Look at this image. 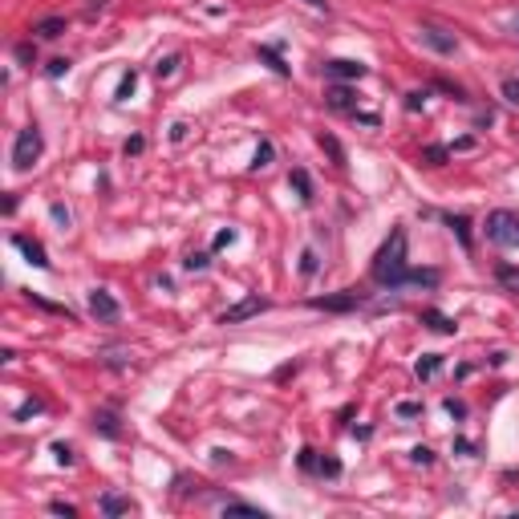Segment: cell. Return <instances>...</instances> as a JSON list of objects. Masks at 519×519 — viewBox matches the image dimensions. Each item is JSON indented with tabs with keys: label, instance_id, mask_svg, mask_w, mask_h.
<instances>
[{
	"label": "cell",
	"instance_id": "3957f363",
	"mask_svg": "<svg viewBox=\"0 0 519 519\" xmlns=\"http://www.w3.org/2000/svg\"><path fill=\"white\" fill-rule=\"evenodd\" d=\"M41 151H45L41 130L37 126H25L21 134H16V142H13V171H29V166L41 158Z\"/></svg>",
	"mask_w": 519,
	"mask_h": 519
},
{
	"label": "cell",
	"instance_id": "d6a6232c",
	"mask_svg": "<svg viewBox=\"0 0 519 519\" xmlns=\"http://www.w3.org/2000/svg\"><path fill=\"white\" fill-rule=\"evenodd\" d=\"M414 463H418V467H430V463H434V450H430V446H418V450H414Z\"/></svg>",
	"mask_w": 519,
	"mask_h": 519
},
{
	"label": "cell",
	"instance_id": "484cf974",
	"mask_svg": "<svg viewBox=\"0 0 519 519\" xmlns=\"http://www.w3.org/2000/svg\"><path fill=\"white\" fill-rule=\"evenodd\" d=\"M317 475H329V479H337V475H341V463H337V458H317Z\"/></svg>",
	"mask_w": 519,
	"mask_h": 519
},
{
	"label": "cell",
	"instance_id": "7bdbcfd3",
	"mask_svg": "<svg viewBox=\"0 0 519 519\" xmlns=\"http://www.w3.org/2000/svg\"><path fill=\"white\" fill-rule=\"evenodd\" d=\"M304 4H308V9H325V0H304Z\"/></svg>",
	"mask_w": 519,
	"mask_h": 519
},
{
	"label": "cell",
	"instance_id": "b9f144b4",
	"mask_svg": "<svg viewBox=\"0 0 519 519\" xmlns=\"http://www.w3.org/2000/svg\"><path fill=\"white\" fill-rule=\"evenodd\" d=\"M455 450H463V455H475V443H467V438H455Z\"/></svg>",
	"mask_w": 519,
	"mask_h": 519
},
{
	"label": "cell",
	"instance_id": "74e56055",
	"mask_svg": "<svg viewBox=\"0 0 519 519\" xmlns=\"http://www.w3.org/2000/svg\"><path fill=\"white\" fill-rule=\"evenodd\" d=\"M446 414H455V418H467V405L455 402V398H446Z\"/></svg>",
	"mask_w": 519,
	"mask_h": 519
},
{
	"label": "cell",
	"instance_id": "7402d4cb",
	"mask_svg": "<svg viewBox=\"0 0 519 519\" xmlns=\"http://www.w3.org/2000/svg\"><path fill=\"white\" fill-rule=\"evenodd\" d=\"M272 154H276V146L272 142H260V151H256V171H264V166H272Z\"/></svg>",
	"mask_w": 519,
	"mask_h": 519
},
{
	"label": "cell",
	"instance_id": "d6986e66",
	"mask_svg": "<svg viewBox=\"0 0 519 519\" xmlns=\"http://www.w3.org/2000/svg\"><path fill=\"white\" fill-rule=\"evenodd\" d=\"M446 228L455 231L458 240H463V248H470V231H467V216H446Z\"/></svg>",
	"mask_w": 519,
	"mask_h": 519
},
{
	"label": "cell",
	"instance_id": "83f0119b",
	"mask_svg": "<svg viewBox=\"0 0 519 519\" xmlns=\"http://www.w3.org/2000/svg\"><path fill=\"white\" fill-rule=\"evenodd\" d=\"M134 86H138V74L130 69V74L122 77V86H118V98H130V94H134Z\"/></svg>",
	"mask_w": 519,
	"mask_h": 519
},
{
	"label": "cell",
	"instance_id": "4dcf8cb0",
	"mask_svg": "<svg viewBox=\"0 0 519 519\" xmlns=\"http://www.w3.org/2000/svg\"><path fill=\"white\" fill-rule=\"evenodd\" d=\"M53 455H57V463H61V467H69V463H74V450H69L65 443H53Z\"/></svg>",
	"mask_w": 519,
	"mask_h": 519
},
{
	"label": "cell",
	"instance_id": "603a6c76",
	"mask_svg": "<svg viewBox=\"0 0 519 519\" xmlns=\"http://www.w3.org/2000/svg\"><path fill=\"white\" fill-rule=\"evenodd\" d=\"M178 61H183V57H178V53H171V57H163V61L154 65V74H158V77H171L178 69Z\"/></svg>",
	"mask_w": 519,
	"mask_h": 519
},
{
	"label": "cell",
	"instance_id": "8d00e7d4",
	"mask_svg": "<svg viewBox=\"0 0 519 519\" xmlns=\"http://www.w3.org/2000/svg\"><path fill=\"white\" fill-rule=\"evenodd\" d=\"M37 410H41V402H37V398H33V402H25L21 410H16V422H25L29 414H37Z\"/></svg>",
	"mask_w": 519,
	"mask_h": 519
},
{
	"label": "cell",
	"instance_id": "cb8c5ba5",
	"mask_svg": "<svg viewBox=\"0 0 519 519\" xmlns=\"http://www.w3.org/2000/svg\"><path fill=\"white\" fill-rule=\"evenodd\" d=\"M296 463H301V470H304V475H317V450H308V446H304Z\"/></svg>",
	"mask_w": 519,
	"mask_h": 519
},
{
	"label": "cell",
	"instance_id": "5bb4252c",
	"mask_svg": "<svg viewBox=\"0 0 519 519\" xmlns=\"http://www.w3.org/2000/svg\"><path fill=\"white\" fill-rule=\"evenodd\" d=\"M422 325H430L434 333H446V337H450V333L458 329L455 321H450V317H443V313H438V308H426V313H422Z\"/></svg>",
	"mask_w": 519,
	"mask_h": 519
},
{
	"label": "cell",
	"instance_id": "f546056e",
	"mask_svg": "<svg viewBox=\"0 0 519 519\" xmlns=\"http://www.w3.org/2000/svg\"><path fill=\"white\" fill-rule=\"evenodd\" d=\"M446 154H450L446 146H430V151H426V163H430V166H443V163H446Z\"/></svg>",
	"mask_w": 519,
	"mask_h": 519
},
{
	"label": "cell",
	"instance_id": "4316f807",
	"mask_svg": "<svg viewBox=\"0 0 519 519\" xmlns=\"http://www.w3.org/2000/svg\"><path fill=\"white\" fill-rule=\"evenodd\" d=\"M503 98L511 106H519V77H503Z\"/></svg>",
	"mask_w": 519,
	"mask_h": 519
},
{
	"label": "cell",
	"instance_id": "ba28073f",
	"mask_svg": "<svg viewBox=\"0 0 519 519\" xmlns=\"http://www.w3.org/2000/svg\"><path fill=\"white\" fill-rule=\"evenodd\" d=\"M422 45H430V49H434V53H443V57L458 53L455 33H446V29H434V25H422Z\"/></svg>",
	"mask_w": 519,
	"mask_h": 519
},
{
	"label": "cell",
	"instance_id": "2e32d148",
	"mask_svg": "<svg viewBox=\"0 0 519 519\" xmlns=\"http://www.w3.org/2000/svg\"><path fill=\"white\" fill-rule=\"evenodd\" d=\"M256 53H260V61H268V65H272V69H276L280 77H288V65H284V57H280V53L272 49V45H260Z\"/></svg>",
	"mask_w": 519,
	"mask_h": 519
},
{
	"label": "cell",
	"instance_id": "7a4b0ae2",
	"mask_svg": "<svg viewBox=\"0 0 519 519\" xmlns=\"http://www.w3.org/2000/svg\"><path fill=\"white\" fill-rule=\"evenodd\" d=\"M483 231H487V240L499 243V248H519V216L515 211H507V207L491 211L487 223H483Z\"/></svg>",
	"mask_w": 519,
	"mask_h": 519
},
{
	"label": "cell",
	"instance_id": "1f68e13d",
	"mask_svg": "<svg viewBox=\"0 0 519 519\" xmlns=\"http://www.w3.org/2000/svg\"><path fill=\"white\" fill-rule=\"evenodd\" d=\"M45 74H49V77H61V74H69V61H65V57H53Z\"/></svg>",
	"mask_w": 519,
	"mask_h": 519
},
{
	"label": "cell",
	"instance_id": "30bf717a",
	"mask_svg": "<svg viewBox=\"0 0 519 519\" xmlns=\"http://www.w3.org/2000/svg\"><path fill=\"white\" fill-rule=\"evenodd\" d=\"M13 248H16V252H25V260L33 268H49V256H45V248H41L37 240H29V236H13Z\"/></svg>",
	"mask_w": 519,
	"mask_h": 519
},
{
	"label": "cell",
	"instance_id": "5b68a950",
	"mask_svg": "<svg viewBox=\"0 0 519 519\" xmlns=\"http://www.w3.org/2000/svg\"><path fill=\"white\" fill-rule=\"evenodd\" d=\"M366 74H369V65L349 61V57H333V61H325V77H333V81H361Z\"/></svg>",
	"mask_w": 519,
	"mask_h": 519
},
{
	"label": "cell",
	"instance_id": "d590c367",
	"mask_svg": "<svg viewBox=\"0 0 519 519\" xmlns=\"http://www.w3.org/2000/svg\"><path fill=\"white\" fill-rule=\"evenodd\" d=\"M33 57H37V49H33V45H29V41H25V45H16V61H33Z\"/></svg>",
	"mask_w": 519,
	"mask_h": 519
},
{
	"label": "cell",
	"instance_id": "ee69618b",
	"mask_svg": "<svg viewBox=\"0 0 519 519\" xmlns=\"http://www.w3.org/2000/svg\"><path fill=\"white\" fill-rule=\"evenodd\" d=\"M511 29H515V37H519V16H515V21H511Z\"/></svg>",
	"mask_w": 519,
	"mask_h": 519
},
{
	"label": "cell",
	"instance_id": "7c38bea8",
	"mask_svg": "<svg viewBox=\"0 0 519 519\" xmlns=\"http://www.w3.org/2000/svg\"><path fill=\"white\" fill-rule=\"evenodd\" d=\"M98 507H101V515H126V511H134V503H130L126 495H114V491L101 495Z\"/></svg>",
	"mask_w": 519,
	"mask_h": 519
},
{
	"label": "cell",
	"instance_id": "6da1fadb",
	"mask_svg": "<svg viewBox=\"0 0 519 519\" xmlns=\"http://www.w3.org/2000/svg\"><path fill=\"white\" fill-rule=\"evenodd\" d=\"M369 276L378 280L381 288H405V284L434 288V284H438V272H434V268H410V260H405V231L402 228H393L390 240L381 243V252L373 256Z\"/></svg>",
	"mask_w": 519,
	"mask_h": 519
},
{
	"label": "cell",
	"instance_id": "4fadbf2b",
	"mask_svg": "<svg viewBox=\"0 0 519 519\" xmlns=\"http://www.w3.org/2000/svg\"><path fill=\"white\" fill-rule=\"evenodd\" d=\"M33 33H37L41 41H57L65 33V16H45V21H37V25H33Z\"/></svg>",
	"mask_w": 519,
	"mask_h": 519
},
{
	"label": "cell",
	"instance_id": "836d02e7",
	"mask_svg": "<svg viewBox=\"0 0 519 519\" xmlns=\"http://www.w3.org/2000/svg\"><path fill=\"white\" fill-rule=\"evenodd\" d=\"M49 511H53V515H65V519H74V515H77V507L61 503V499H57V503H49Z\"/></svg>",
	"mask_w": 519,
	"mask_h": 519
},
{
	"label": "cell",
	"instance_id": "44dd1931",
	"mask_svg": "<svg viewBox=\"0 0 519 519\" xmlns=\"http://www.w3.org/2000/svg\"><path fill=\"white\" fill-rule=\"evenodd\" d=\"M321 146L333 154V163H337V166H345V151H341V142L333 138V134H321Z\"/></svg>",
	"mask_w": 519,
	"mask_h": 519
},
{
	"label": "cell",
	"instance_id": "8fae6325",
	"mask_svg": "<svg viewBox=\"0 0 519 519\" xmlns=\"http://www.w3.org/2000/svg\"><path fill=\"white\" fill-rule=\"evenodd\" d=\"M94 430L106 434V438H122V418H118V410H98V414H94Z\"/></svg>",
	"mask_w": 519,
	"mask_h": 519
},
{
	"label": "cell",
	"instance_id": "f1b7e54d",
	"mask_svg": "<svg viewBox=\"0 0 519 519\" xmlns=\"http://www.w3.org/2000/svg\"><path fill=\"white\" fill-rule=\"evenodd\" d=\"M422 402H398V418H418Z\"/></svg>",
	"mask_w": 519,
	"mask_h": 519
},
{
	"label": "cell",
	"instance_id": "ac0fdd59",
	"mask_svg": "<svg viewBox=\"0 0 519 519\" xmlns=\"http://www.w3.org/2000/svg\"><path fill=\"white\" fill-rule=\"evenodd\" d=\"M223 515H252V519H264V511H260V507H252V503H236V499H231V503H223Z\"/></svg>",
	"mask_w": 519,
	"mask_h": 519
},
{
	"label": "cell",
	"instance_id": "8992f818",
	"mask_svg": "<svg viewBox=\"0 0 519 519\" xmlns=\"http://www.w3.org/2000/svg\"><path fill=\"white\" fill-rule=\"evenodd\" d=\"M89 313H94L98 321H106V325H114V321L122 317L118 301H114V296H110L106 288H94V292H89Z\"/></svg>",
	"mask_w": 519,
	"mask_h": 519
},
{
	"label": "cell",
	"instance_id": "52a82bcc",
	"mask_svg": "<svg viewBox=\"0 0 519 519\" xmlns=\"http://www.w3.org/2000/svg\"><path fill=\"white\" fill-rule=\"evenodd\" d=\"M268 308V301H260V296H243L240 304H231L228 313L219 317V325H240V321H248V317H260Z\"/></svg>",
	"mask_w": 519,
	"mask_h": 519
},
{
	"label": "cell",
	"instance_id": "f35d334b",
	"mask_svg": "<svg viewBox=\"0 0 519 519\" xmlns=\"http://www.w3.org/2000/svg\"><path fill=\"white\" fill-rule=\"evenodd\" d=\"M211 264V260H207V256H187V268L191 272H203V268Z\"/></svg>",
	"mask_w": 519,
	"mask_h": 519
},
{
	"label": "cell",
	"instance_id": "ffe728a7",
	"mask_svg": "<svg viewBox=\"0 0 519 519\" xmlns=\"http://www.w3.org/2000/svg\"><path fill=\"white\" fill-rule=\"evenodd\" d=\"M317 268H321L317 252H313V248H304V252H301V276H317Z\"/></svg>",
	"mask_w": 519,
	"mask_h": 519
},
{
	"label": "cell",
	"instance_id": "9c48e42d",
	"mask_svg": "<svg viewBox=\"0 0 519 519\" xmlns=\"http://www.w3.org/2000/svg\"><path fill=\"white\" fill-rule=\"evenodd\" d=\"M325 98H329V106H333V110H345V114H357V94H353V89H349V86H345V81H333Z\"/></svg>",
	"mask_w": 519,
	"mask_h": 519
},
{
	"label": "cell",
	"instance_id": "ab89813d",
	"mask_svg": "<svg viewBox=\"0 0 519 519\" xmlns=\"http://www.w3.org/2000/svg\"><path fill=\"white\" fill-rule=\"evenodd\" d=\"M49 211H53V219H57V223H65V228H69V211H65L61 203H53Z\"/></svg>",
	"mask_w": 519,
	"mask_h": 519
},
{
	"label": "cell",
	"instance_id": "d4e9b609",
	"mask_svg": "<svg viewBox=\"0 0 519 519\" xmlns=\"http://www.w3.org/2000/svg\"><path fill=\"white\" fill-rule=\"evenodd\" d=\"M499 280H503L507 288H515V292H519V268H511V264H499Z\"/></svg>",
	"mask_w": 519,
	"mask_h": 519
},
{
	"label": "cell",
	"instance_id": "9a60e30c",
	"mask_svg": "<svg viewBox=\"0 0 519 519\" xmlns=\"http://www.w3.org/2000/svg\"><path fill=\"white\" fill-rule=\"evenodd\" d=\"M438 369H443V357H438V353H426V357H418V366H414V373H418V378L426 381V378H434Z\"/></svg>",
	"mask_w": 519,
	"mask_h": 519
},
{
	"label": "cell",
	"instance_id": "e0dca14e",
	"mask_svg": "<svg viewBox=\"0 0 519 519\" xmlns=\"http://www.w3.org/2000/svg\"><path fill=\"white\" fill-rule=\"evenodd\" d=\"M292 187L301 191L304 203H313V178H308V171H301V166H296V171H292Z\"/></svg>",
	"mask_w": 519,
	"mask_h": 519
},
{
	"label": "cell",
	"instance_id": "60d3db41",
	"mask_svg": "<svg viewBox=\"0 0 519 519\" xmlns=\"http://www.w3.org/2000/svg\"><path fill=\"white\" fill-rule=\"evenodd\" d=\"M231 240H236V231H219V236H216V248H228Z\"/></svg>",
	"mask_w": 519,
	"mask_h": 519
},
{
	"label": "cell",
	"instance_id": "277c9868",
	"mask_svg": "<svg viewBox=\"0 0 519 519\" xmlns=\"http://www.w3.org/2000/svg\"><path fill=\"white\" fill-rule=\"evenodd\" d=\"M308 304H313V308H325V313H353V308L366 304V292L341 288V292H333V296H313Z\"/></svg>",
	"mask_w": 519,
	"mask_h": 519
},
{
	"label": "cell",
	"instance_id": "e575fe53",
	"mask_svg": "<svg viewBox=\"0 0 519 519\" xmlns=\"http://www.w3.org/2000/svg\"><path fill=\"white\" fill-rule=\"evenodd\" d=\"M142 146H146V138H142V134H134V138H126V146H122V151H126V154H142Z\"/></svg>",
	"mask_w": 519,
	"mask_h": 519
}]
</instances>
